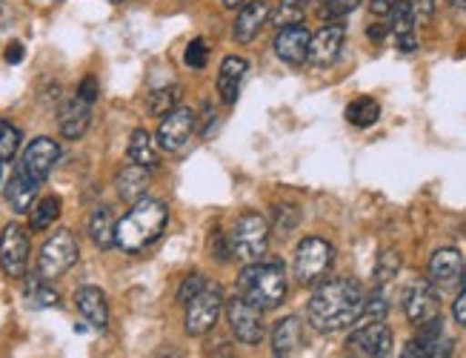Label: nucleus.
Returning <instances> with one entry per match:
<instances>
[{"label": "nucleus", "instance_id": "43", "mask_svg": "<svg viewBox=\"0 0 466 358\" xmlns=\"http://www.w3.org/2000/svg\"><path fill=\"white\" fill-rule=\"evenodd\" d=\"M395 4H398V0H367V6H370V12L375 17H390Z\"/></svg>", "mask_w": 466, "mask_h": 358}, {"label": "nucleus", "instance_id": "20", "mask_svg": "<svg viewBox=\"0 0 466 358\" xmlns=\"http://www.w3.org/2000/svg\"><path fill=\"white\" fill-rule=\"evenodd\" d=\"M75 304L80 310V315H84V322L95 330H106L109 327V304H106V295L100 287H80L75 292Z\"/></svg>", "mask_w": 466, "mask_h": 358}, {"label": "nucleus", "instance_id": "44", "mask_svg": "<svg viewBox=\"0 0 466 358\" xmlns=\"http://www.w3.org/2000/svg\"><path fill=\"white\" fill-rule=\"evenodd\" d=\"M24 61V44H9V49H6V64H20Z\"/></svg>", "mask_w": 466, "mask_h": 358}, {"label": "nucleus", "instance_id": "11", "mask_svg": "<svg viewBox=\"0 0 466 358\" xmlns=\"http://www.w3.org/2000/svg\"><path fill=\"white\" fill-rule=\"evenodd\" d=\"M350 347L358 358H390L392 355V330L383 322H363L350 335Z\"/></svg>", "mask_w": 466, "mask_h": 358}, {"label": "nucleus", "instance_id": "46", "mask_svg": "<svg viewBox=\"0 0 466 358\" xmlns=\"http://www.w3.org/2000/svg\"><path fill=\"white\" fill-rule=\"evenodd\" d=\"M400 358H423V353L418 350V344L415 342H410L407 347H403V355Z\"/></svg>", "mask_w": 466, "mask_h": 358}, {"label": "nucleus", "instance_id": "12", "mask_svg": "<svg viewBox=\"0 0 466 358\" xmlns=\"http://www.w3.org/2000/svg\"><path fill=\"white\" fill-rule=\"evenodd\" d=\"M192 132H195V112L187 109V107H175L169 115H164V121H160V127H157L155 141H157L160 149L177 152V149L187 147Z\"/></svg>", "mask_w": 466, "mask_h": 358}, {"label": "nucleus", "instance_id": "2", "mask_svg": "<svg viewBox=\"0 0 466 358\" xmlns=\"http://www.w3.org/2000/svg\"><path fill=\"white\" fill-rule=\"evenodd\" d=\"M169 224V210L157 198H144V201L132 204V210L117 221L115 241L124 252H144L152 247Z\"/></svg>", "mask_w": 466, "mask_h": 358}, {"label": "nucleus", "instance_id": "13", "mask_svg": "<svg viewBox=\"0 0 466 358\" xmlns=\"http://www.w3.org/2000/svg\"><path fill=\"white\" fill-rule=\"evenodd\" d=\"M438 310H441V295L430 281H412L403 290V312H407V318L415 327L435 318Z\"/></svg>", "mask_w": 466, "mask_h": 358}, {"label": "nucleus", "instance_id": "37", "mask_svg": "<svg viewBox=\"0 0 466 358\" xmlns=\"http://www.w3.org/2000/svg\"><path fill=\"white\" fill-rule=\"evenodd\" d=\"M400 270V255L395 250H383L380 258H378V267H375V278H378V284H387L392 281V278L398 275Z\"/></svg>", "mask_w": 466, "mask_h": 358}, {"label": "nucleus", "instance_id": "32", "mask_svg": "<svg viewBox=\"0 0 466 358\" xmlns=\"http://www.w3.org/2000/svg\"><path fill=\"white\" fill-rule=\"evenodd\" d=\"M177 101H180V87H177V84H172V87H164V89L149 92L147 107H149V112H152V115H169V112L177 107Z\"/></svg>", "mask_w": 466, "mask_h": 358}, {"label": "nucleus", "instance_id": "1", "mask_svg": "<svg viewBox=\"0 0 466 358\" xmlns=\"http://www.w3.org/2000/svg\"><path fill=\"white\" fill-rule=\"evenodd\" d=\"M363 304H367V292L358 281H352V278H329V281H320L312 290L307 312L315 330L338 332L360 322Z\"/></svg>", "mask_w": 466, "mask_h": 358}, {"label": "nucleus", "instance_id": "41", "mask_svg": "<svg viewBox=\"0 0 466 358\" xmlns=\"http://www.w3.org/2000/svg\"><path fill=\"white\" fill-rule=\"evenodd\" d=\"M452 315H455V322L461 327H466V270H463V278H461V292H458L455 304H452Z\"/></svg>", "mask_w": 466, "mask_h": 358}, {"label": "nucleus", "instance_id": "19", "mask_svg": "<svg viewBox=\"0 0 466 358\" xmlns=\"http://www.w3.org/2000/svg\"><path fill=\"white\" fill-rule=\"evenodd\" d=\"M390 32L400 52H415L418 49V17L412 0H398L392 15H390Z\"/></svg>", "mask_w": 466, "mask_h": 358}, {"label": "nucleus", "instance_id": "18", "mask_svg": "<svg viewBox=\"0 0 466 358\" xmlns=\"http://www.w3.org/2000/svg\"><path fill=\"white\" fill-rule=\"evenodd\" d=\"M463 278V255L455 247L435 250L427 267V281L432 287H452Z\"/></svg>", "mask_w": 466, "mask_h": 358}, {"label": "nucleus", "instance_id": "35", "mask_svg": "<svg viewBox=\"0 0 466 358\" xmlns=\"http://www.w3.org/2000/svg\"><path fill=\"white\" fill-rule=\"evenodd\" d=\"M298 221H300V212H298V207H292V204H278V207L272 210V227H275L280 235H289V232L298 227Z\"/></svg>", "mask_w": 466, "mask_h": 358}, {"label": "nucleus", "instance_id": "29", "mask_svg": "<svg viewBox=\"0 0 466 358\" xmlns=\"http://www.w3.org/2000/svg\"><path fill=\"white\" fill-rule=\"evenodd\" d=\"M24 298L32 310H46V307H57L60 304V295L55 287H49L46 278H29V284L24 290Z\"/></svg>", "mask_w": 466, "mask_h": 358}, {"label": "nucleus", "instance_id": "22", "mask_svg": "<svg viewBox=\"0 0 466 358\" xmlns=\"http://www.w3.org/2000/svg\"><path fill=\"white\" fill-rule=\"evenodd\" d=\"M89 124H92V104H86L84 97H77V95L57 115L60 135L69 138V141H77V138H84L86 129H89Z\"/></svg>", "mask_w": 466, "mask_h": 358}, {"label": "nucleus", "instance_id": "10", "mask_svg": "<svg viewBox=\"0 0 466 358\" xmlns=\"http://www.w3.org/2000/svg\"><path fill=\"white\" fill-rule=\"evenodd\" d=\"M57 158H60L57 141H52V138H46V135H40V138H35V141L24 149V155H20L17 169L26 172L32 181L44 184L46 178H49V172L55 169Z\"/></svg>", "mask_w": 466, "mask_h": 358}, {"label": "nucleus", "instance_id": "17", "mask_svg": "<svg viewBox=\"0 0 466 358\" xmlns=\"http://www.w3.org/2000/svg\"><path fill=\"white\" fill-rule=\"evenodd\" d=\"M412 342L418 344L423 358H452V353H455V342H452V335H447V330H443L441 315L418 324V335Z\"/></svg>", "mask_w": 466, "mask_h": 358}, {"label": "nucleus", "instance_id": "39", "mask_svg": "<svg viewBox=\"0 0 466 358\" xmlns=\"http://www.w3.org/2000/svg\"><path fill=\"white\" fill-rule=\"evenodd\" d=\"M209 252L218 264H227L229 258H232V238H227L220 230H212L209 235Z\"/></svg>", "mask_w": 466, "mask_h": 358}, {"label": "nucleus", "instance_id": "49", "mask_svg": "<svg viewBox=\"0 0 466 358\" xmlns=\"http://www.w3.org/2000/svg\"><path fill=\"white\" fill-rule=\"evenodd\" d=\"M0 184H4V161H0Z\"/></svg>", "mask_w": 466, "mask_h": 358}, {"label": "nucleus", "instance_id": "4", "mask_svg": "<svg viewBox=\"0 0 466 358\" xmlns=\"http://www.w3.org/2000/svg\"><path fill=\"white\" fill-rule=\"evenodd\" d=\"M269 230L272 224L267 221V215L260 212H247L238 218V224L232 230V255L243 264H255L267 255L269 247Z\"/></svg>", "mask_w": 466, "mask_h": 358}, {"label": "nucleus", "instance_id": "23", "mask_svg": "<svg viewBox=\"0 0 466 358\" xmlns=\"http://www.w3.org/2000/svg\"><path fill=\"white\" fill-rule=\"evenodd\" d=\"M115 189L124 204H137L147 198L149 189V169L140 164H127L115 178Z\"/></svg>", "mask_w": 466, "mask_h": 358}, {"label": "nucleus", "instance_id": "8", "mask_svg": "<svg viewBox=\"0 0 466 358\" xmlns=\"http://www.w3.org/2000/svg\"><path fill=\"white\" fill-rule=\"evenodd\" d=\"M220 310H224V290H220L218 284H207L187 304V332L189 335H207L218 324Z\"/></svg>", "mask_w": 466, "mask_h": 358}, {"label": "nucleus", "instance_id": "51", "mask_svg": "<svg viewBox=\"0 0 466 358\" xmlns=\"http://www.w3.org/2000/svg\"><path fill=\"white\" fill-rule=\"evenodd\" d=\"M312 4H323V0H312Z\"/></svg>", "mask_w": 466, "mask_h": 358}, {"label": "nucleus", "instance_id": "50", "mask_svg": "<svg viewBox=\"0 0 466 358\" xmlns=\"http://www.w3.org/2000/svg\"><path fill=\"white\" fill-rule=\"evenodd\" d=\"M109 4H115V6H117V4H124V0H109Z\"/></svg>", "mask_w": 466, "mask_h": 358}, {"label": "nucleus", "instance_id": "52", "mask_svg": "<svg viewBox=\"0 0 466 358\" xmlns=\"http://www.w3.org/2000/svg\"><path fill=\"white\" fill-rule=\"evenodd\" d=\"M287 358H289V355H287Z\"/></svg>", "mask_w": 466, "mask_h": 358}, {"label": "nucleus", "instance_id": "25", "mask_svg": "<svg viewBox=\"0 0 466 358\" xmlns=\"http://www.w3.org/2000/svg\"><path fill=\"white\" fill-rule=\"evenodd\" d=\"M300 342H303L300 318H295V315L280 318V322L275 324V330H272V353H275V358L292 355L300 347Z\"/></svg>", "mask_w": 466, "mask_h": 358}, {"label": "nucleus", "instance_id": "26", "mask_svg": "<svg viewBox=\"0 0 466 358\" xmlns=\"http://www.w3.org/2000/svg\"><path fill=\"white\" fill-rule=\"evenodd\" d=\"M115 232H117V224H115L112 210L109 207H95L92 215H89V238L95 241V247H100V250L117 247Z\"/></svg>", "mask_w": 466, "mask_h": 358}, {"label": "nucleus", "instance_id": "3", "mask_svg": "<svg viewBox=\"0 0 466 358\" xmlns=\"http://www.w3.org/2000/svg\"><path fill=\"white\" fill-rule=\"evenodd\" d=\"M238 292L263 312L278 310L287 302V270L280 261H255L238 275Z\"/></svg>", "mask_w": 466, "mask_h": 358}, {"label": "nucleus", "instance_id": "45", "mask_svg": "<svg viewBox=\"0 0 466 358\" xmlns=\"http://www.w3.org/2000/svg\"><path fill=\"white\" fill-rule=\"evenodd\" d=\"M387 32H390V24H375V26H370V37H372V41H383V37H387Z\"/></svg>", "mask_w": 466, "mask_h": 358}, {"label": "nucleus", "instance_id": "48", "mask_svg": "<svg viewBox=\"0 0 466 358\" xmlns=\"http://www.w3.org/2000/svg\"><path fill=\"white\" fill-rule=\"evenodd\" d=\"M450 4H452V6H458V9H463V12H466V0H450Z\"/></svg>", "mask_w": 466, "mask_h": 358}, {"label": "nucleus", "instance_id": "9", "mask_svg": "<svg viewBox=\"0 0 466 358\" xmlns=\"http://www.w3.org/2000/svg\"><path fill=\"white\" fill-rule=\"evenodd\" d=\"M29 235L20 224H6L0 232V270L9 278H24L29 267Z\"/></svg>", "mask_w": 466, "mask_h": 358}, {"label": "nucleus", "instance_id": "30", "mask_svg": "<svg viewBox=\"0 0 466 358\" xmlns=\"http://www.w3.org/2000/svg\"><path fill=\"white\" fill-rule=\"evenodd\" d=\"M307 6H309V0H278V6L272 9L269 21L278 29L298 26L303 21V15H307Z\"/></svg>", "mask_w": 466, "mask_h": 358}, {"label": "nucleus", "instance_id": "16", "mask_svg": "<svg viewBox=\"0 0 466 358\" xmlns=\"http://www.w3.org/2000/svg\"><path fill=\"white\" fill-rule=\"evenodd\" d=\"M269 4L267 0H247L240 9H238V17H235V24H232V37H235V44H252L255 37L260 35L263 24L269 21Z\"/></svg>", "mask_w": 466, "mask_h": 358}, {"label": "nucleus", "instance_id": "14", "mask_svg": "<svg viewBox=\"0 0 466 358\" xmlns=\"http://www.w3.org/2000/svg\"><path fill=\"white\" fill-rule=\"evenodd\" d=\"M343 44H347V32H343V26H338V24L320 26L309 41V64L318 69L335 66L343 52Z\"/></svg>", "mask_w": 466, "mask_h": 358}, {"label": "nucleus", "instance_id": "40", "mask_svg": "<svg viewBox=\"0 0 466 358\" xmlns=\"http://www.w3.org/2000/svg\"><path fill=\"white\" fill-rule=\"evenodd\" d=\"M207 287V278L200 275V272H189L184 281H180V287H177V302L180 304H189L192 298Z\"/></svg>", "mask_w": 466, "mask_h": 358}, {"label": "nucleus", "instance_id": "36", "mask_svg": "<svg viewBox=\"0 0 466 358\" xmlns=\"http://www.w3.org/2000/svg\"><path fill=\"white\" fill-rule=\"evenodd\" d=\"M390 312V302L387 295H383V290H375L372 295H367V304H363V315L360 322H383Z\"/></svg>", "mask_w": 466, "mask_h": 358}, {"label": "nucleus", "instance_id": "47", "mask_svg": "<svg viewBox=\"0 0 466 358\" xmlns=\"http://www.w3.org/2000/svg\"><path fill=\"white\" fill-rule=\"evenodd\" d=\"M220 4H224L227 9H240L243 4H247V0H220Z\"/></svg>", "mask_w": 466, "mask_h": 358}, {"label": "nucleus", "instance_id": "21", "mask_svg": "<svg viewBox=\"0 0 466 358\" xmlns=\"http://www.w3.org/2000/svg\"><path fill=\"white\" fill-rule=\"evenodd\" d=\"M247 69H249V64L243 61V57H238V55L224 57V64H220V69H218V81H215L220 104L232 107L238 101L240 84H243V77H247Z\"/></svg>", "mask_w": 466, "mask_h": 358}, {"label": "nucleus", "instance_id": "38", "mask_svg": "<svg viewBox=\"0 0 466 358\" xmlns=\"http://www.w3.org/2000/svg\"><path fill=\"white\" fill-rule=\"evenodd\" d=\"M184 64L189 69H204L209 64V46L204 37H195V41H189L187 52H184Z\"/></svg>", "mask_w": 466, "mask_h": 358}, {"label": "nucleus", "instance_id": "31", "mask_svg": "<svg viewBox=\"0 0 466 358\" xmlns=\"http://www.w3.org/2000/svg\"><path fill=\"white\" fill-rule=\"evenodd\" d=\"M57 218H60V198L49 195L44 201H37V207H32L29 227H32V232H44L57 221Z\"/></svg>", "mask_w": 466, "mask_h": 358}, {"label": "nucleus", "instance_id": "24", "mask_svg": "<svg viewBox=\"0 0 466 358\" xmlns=\"http://www.w3.org/2000/svg\"><path fill=\"white\" fill-rule=\"evenodd\" d=\"M37 189H40V184L32 181V178H29L26 172H20V169L15 167V172H12V178H9V184H6V204H9V210L17 212V215L32 212L35 198H37Z\"/></svg>", "mask_w": 466, "mask_h": 358}, {"label": "nucleus", "instance_id": "27", "mask_svg": "<svg viewBox=\"0 0 466 358\" xmlns=\"http://www.w3.org/2000/svg\"><path fill=\"white\" fill-rule=\"evenodd\" d=\"M129 161L132 164H140L147 169H155L157 167V141L147 132V129H135L132 138H129Z\"/></svg>", "mask_w": 466, "mask_h": 358}, {"label": "nucleus", "instance_id": "15", "mask_svg": "<svg viewBox=\"0 0 466 358\" xmlns=\"http://www.w3.org/2000/svg\"><path fill=\"white\" fill-rule=\"evenodd\" d=\"M309 41L312 35L307 26H283L275 35V55L289 66H303L309 61Z\"/></svg>", "mask_w": 466, "mask_h": 358}, {"label": "nucleus", "instance_id": "5", "mask_svg": "<svg viewBox=\"0 0 466 358\" xmlns=\"http://www.w3.org/2000/svg\"><path fill=\"white\" fill-rule=\"evenodd\" d=\"M335 261V250L329 241H323L318 235L303 238L295 250V275L303 287H315L323 281V275L329 272Z\"/></svg>", "mask_w": 466, "mask_h": 358}, {"label": "nucleus", "instance_id": "7", "mask_svg": "<svg viewBox=\"0 0 466 358\" xmlns=\"http://www.w3.org/2000/svg\"><path fill=\"white\" fill-rule=\"evenodd\" d=\"M227 318H229V327L240 344L255 347L263 342V332H267V327H263V310L255 307L252 302H247L240 292L227 302Z\"/></svg>", "mask_w": 466, "mask_h": 358}, {"label": "nucleus", "instance_id": "28", "mask_svg": "<svg viewBox=\"0 0 466 358\" xmlns=\"http://www.w3.org/2000/svg\"><path fill=\"white\" fill-rule=\"evenodd\" d=\"M380 118V104L375 97H355V101L347 107V121L358 129H370L378 124Z\"/></svg>", "mask_w": 466, "mask_h": 358}, {"label": "nucleus", "instance_id": "34", "mask_svg": "<svg viewBox=\"0 0 466 358\" xmlns=\"http://www.w3.org/2000/svg\"><path fill=\"white\" fill-rule=\"evenodd\" d=\"M20 141H24V135L20 129L9 121H0V161H15V155L20 149Z\"/></svg>", "mask_w": 466, "mask_h": 358}, {"label": "nucleus", "instance_id": "33", "mask_svg": "<svg viewBox=\"0 0 466 358\" xmlns=\"http://www.w3.org/2000/svg\"><path fill=\"white\" fill-rule=\"evenodd\" d=\"M358 6H360V0H323V4H318V17L327 24H335V21H343V17H350Z\"/></svg>", "mask_w": 466, "mask_h": 358}, {"label": "nucleus", "instance_id": "42", "mask_svg": "<svg viewBox=\"0 0 466 358\" xmlns=\"http://www.w3.org/2000/svg\"><path fill=\"white\" fill-rule=\"evenodd\" d=\"M77 97H84L86 104H95V97H97V81L92 75H86L84 81H80V87H77Z\"/></svg>", "mask_w": 466, "mask_h": 358}, {"label": "nucleus", "instance_id": "6", "mask_svg": "<svg viewBox=\"0 0 466 358\" xmlns=\"http://www.w3.org/2000/svg\"><path fill=\"white\" fill-rule=\"evenodd\" d=\"M77 241L69 230H57L49 241L40 247L37 255V275L46 278V281H55V278L66 275L75 264H77Z\"/></svg>", "mask_w": 466, "mask_h": 358}]
</instances>
